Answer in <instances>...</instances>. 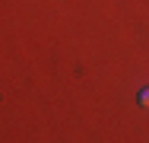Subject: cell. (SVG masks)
I'll list each match as a JSON object with an SVG mask.
<instances>
[{"mask_svg": "<svg viewBox=\"0 0 149 143\" xmlns=\"http://www.w3.org/2000/svg\"><path fill=\"white\" fill-rule=\"evenodd\" d=\"M136 102H140L143 108H149V89H140V95H136Z\"/></svg>", "mask_w": 149, "mask_h": 143, "instance_id": "obj_1", "label": "cell"}]
</instances>
